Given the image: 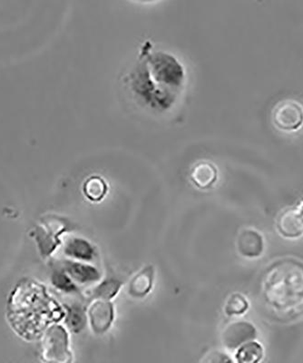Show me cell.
Returning a JSON list of instances; mask_svg holds the SVG:
<instances>
[{"label": "cell", "instance_id": "cell-14", "mask_svg": "<svg viewBox=\"0 0 303 363\" xmlns=\"http://www.w3.org/2000/svg\"><path fill=\"white\" fill-rule=\"evenodd\" d=\"M249 301L241 294H231L225 304L224 311L227 315H243L249 309Z\"/></svg>", "mask_w": 303, "mask_h": 363}, {"label": "cell", "instance_id": "cell-4", "mask_svg": "<svg viewBox=\"0 0 303 363\" xmlns=\"http://www.w3.org/2000/svg\"><path fill=\"white\" fill-rule=\"evenodd\" d=\"M276 230L282 238L298 239L303 236V201L280 213Z\"/></svg>", "mask_w": 303, "mask_h": 363}, {"label": "cell", "instance_id": "cell-16", "mask_svg": "<svg viewBox=\"0 0 303 363\" xmlns=\"http://www.w3.org/2000/svg\"><path fill=\"white\" fill-rule=\"evenodd\" d=\"M86 315L80 307L73 306L67 317V327L74 333H79L86 325Z\"/></svg>", "mask_w": 303, "mask_h": 363}, {"label": "cell", "instance_id": "cell-19", "mask_svg": "<svg viewBox=\"0 0 303 363\" xmlns=\"http://www.w3.org/2000/svg\"><path fill=\"white\" fill-rule=\"evenodd\" d=\"M133 1L138 3H144V4H147V3H153L157 1V0H133Z\"/></svg>", "mask_w": 303, "mask_h": 363}, {"label": "cell", "instance_id": "cell-9", "mask_svg": "<svg viewBox=\"0 0 303 363\" xmlns=\"http://www.w3.org/2000/svg\"><path fill=\"white\" fill-rule=\"evenodd\" d=\"M64 255L70 258L80 261H92L96 252L93 246L85 239L74 238L66 242L64 247Z\"/></svg>", "mask_w": 303, "mask_h": 363}, {"label": "cell", "instance_id": "cell-7", "mask_svg": "<svg viewBox=\"0 0 303 363\" xmlns=\"http://www.w3.org/2000/svg\"><path fill=\"white\" fill-rule=\"evenodd\" d=\"M90 322L96 333H103L110 327L114 320V308L105 300L95 301L89 310Z\"/></svg>", "mask_w": 303, "mask_h": 363}, {"label": "cell", "instance_id": "cell-2", "mask_svg": "<svg viewBox=\"0 0 303 363\" xmlns=\"http://www.w3.org/2000/svg\"><path fill=\"white\" fill-rule=\"evenodd\" d=\"M264 299L274 313L287 319L303 315V264L285 262L274 265L263 283Z\"/></svg>", "mask_w": 303, "mask_h": 363}, {"label": "cell", "instance_id": "cell-12", "mask_svg": "<svg viewBox=\"0 0 303 363\" xmlns=\"http://www.w3.org/2000/svg\"><path fill=\"white\" fill-rule=\"evenodd\" d=\"M264 349L262 345L256 340L241 345L237 349L236 361L239 362L254 363L260 362L263 358Z\"/></svg>", "mask_w": 303, "mask_h": 363}, {"label": "cell", "instance_id": "cell-10", "mask_svg": "<svg viewBox=\"0 0 303 363\" xmlns=\"http://www.w3.org/2000/svg\"><path fill=\"white\" fill-rule=\"evenodd\" d=\"M191 178L196 186L206 189L212 186L217 179V170L214 164L202 162L193 168Z\"/></svg>", "mask_w": 303, "mask_h": 363}, {"label": "cell", "instance_id": "cell-8", "mask_svg": "<svg viewBox=\"0 0 303 363\" xmlns=\"http://www.w3.org/2000/svg\"><path fill=\"white\" fill-rule=\"evenodd\" d=\"M63 270L72 280L79 284L93 283L100 279L99 272L96 268L81 262L66 261L64 262Z\"/></svg>", "mask_w": 303, "mask_h": 363}, {"label": "cell", "instance_id": "cell-6", "mask_svg": "<svg viewBox=\"0 0 303 363\" xmlns=\"http://www.w3.org/2000/svg\"><path fill=\"white\" fill-rule=\"evenodd\" d=\"M264 239L262 233L254 229H244L237 239L238 252L244 257L258 258L264 252Z\"/></svg>", "mask_w": 303, "mask_h": 363}, {"label": "cell", "instance_id": "cell-18", "mask_svg": "<svg viewBox=\"0 0 303 363\" xmlns=\"http://www.w3.org/2000/svg\"><path fill=\"white\" fill-rule=\"evenodd\" d=\"M205 362H231V359L228 358L227 354L219 352H212L206 356V359H202Z\"/></svg>", "mask_w": 303, "mask_h": 363}, {"label": "cell", "instance_id": "cell-15", "mask_svg": "<svg viewBox=\"0 0 303 363\" xmlns=\"http://www.w3.org/2000/svg\"><path fill=\"white\" fill-rule=\"evenodd\" d=\"M121 286L120 281L109 279V280L103 281L93 290V296L96 297V299L110 300L118 294Z\"/></svg>", "mask_w": 303, "mask_h": 363}, {"label": "cell", "instance_id": "cell-11", "mask_svg": "<svg viewBox=\"0 0 303 363\" xmlns=\"http://www.w3.org/2000/svg\"><path fill=\"white\" fill-rule=\"evenodd\" d=\"M154 269L147 267L135 275L129 285V293L134 297H144L149 293L153 285Z\"/></svg>", "mask_w": 303, "mask_h": 363}, {"label": "cell", "instance_id": "cell-1", "mask_svg": "<svg viewBox=\"0 0 303 363\" xmlns=\"http://www.w3.org/2000/svg\"><path fill=\"white\" fill-rule=\"evenodd\" d=\"M186 82L185 67L175 56L154 50L146 41L137 60L122 77V83L137 104L156 113L168 111L181 97Z\"/></svg>", "mask_w": 303, "mask_h": 363}, {"label": "cell", "instance_id": "cell-5", "mask_svg": "<svg viewBox=\"0 0 303 363\" xmlns=\"http://www.w3.org/2000/svg\"><path fill=\"white\" fill-rule=\"evenodd\" d=\"M257 330L249 322H235L225 328L222 335V345L229 350H237L251 340H256Z\"/></svg>", "mask_w": 303, "mask_h": 363}, {"label": "cell", "instance_id": "cell-3", "mask_svg": "<svg viewBox=\"0 0 303 363\" xmlns=\"http://www.w3.org/2000/svg\"><path fill=\"white\" fill-rule=\"evenodd\" d=\"M272 120L280 131H297L303 125V106L295 99L282 100L274 106Z\"/></svg>", "mask_w": 303, "mask_h": 363}, {"label": "cell", "instance_id": "cell-13", "mask_svg": "<svg viewBox=\"0 0 303 363\" xmlns=\"http://www.w3.org/2000/svg\"><path fill=\"white\" fill-rule=\"evenodd\" d=\"M83 190L84 194L90 201L98 202L104 199L108 192V186L101 177H91L84 184Z\"/></svg>", "mask_w": 303, "mask_h": 363}, {"label": "cell", "instance_id": "cell-17", "mask_svg": "<svg viewBox=\"0 0 303 363\" xmlns=\"http://www.w3.org/2000/svg\"><path fill=\"white\" fill-rule=\"evenodd\" d=\"M51 281L57 289L64 291V293H74L76 291V285L74 284L72 279L66 272L56 271L51 277Z\"/></svg>", "mask_w": 303, "mask_h": 363}]
</instances>
